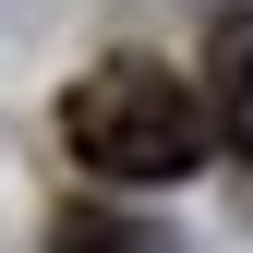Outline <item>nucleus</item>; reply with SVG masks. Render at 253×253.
I'll use <instances>...</instances> for the list:
<instances>
[{
	"instance_id": "nucleus-2",
	"label": "nucleus",
	"mask_w": 253,
	"mask_h": 253,
	"mask_svg": "<svg viewBox=\"0 0 253 253\" xmlns=\"http://www.w3.org/2000/svg\"><path fill=\"white\" fill-rule=\"evenodd\" d=\"M205 97H217V145L253 169V24H241V12L217 24V73H205Z\"/></svg>"
},
{
	"instance_id": "nucleus-3",
	"label": "nucleus",
	"mask_w": 253,
	"mask_h": 253,
	"mask_svg": "<svg viewBox=\"0 0 253 253\" xmlns=\"http://www.w3.org/2000/svg\"><path fill=\"white\" fill-rule=\"evenodd\" d=\"M48 253H169V241H157L145 217H109V205H60Z\"/></svg>"
},
{
	"instance_id": "nucleus-1",
	"label": "nucleus",
	"mask_w": 253,
	"mask_h": 253,
	"mask_svg": "<svg viewBox=\"0 0 253 253\" xmlns=\"http://www.w3.org/2000/svg\"><path fill=\"white\" fill-rule=\"evenodd\" d=\"M217 133V97L193 73H169V60H145V48H121L97 60V73L60 97V145H73V169H97V181H193V157Z\"/></svg>"
}]
</instances>
